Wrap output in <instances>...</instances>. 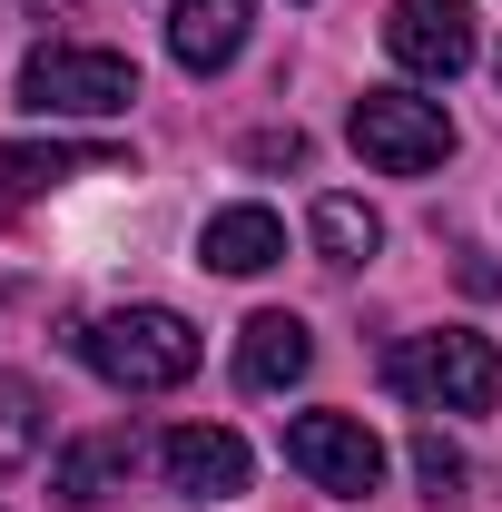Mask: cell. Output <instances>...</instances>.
Returning a JSON list of instances; mask_svg holds the SVG:
<instances>
[{"label": "cell", "mask_w": 502, "mask_h": 512, "mask_svg": "<svg viewBox=\"0 0 502 512\" xmlns=\"http://www.w3.org/2000/svg\"><path fill=\"white\" fill-rule=\"evenodd\" d=\"M197 325L178 306H119V316L79 325V365L99 384H119V394H178L197 375Z\"/></svg>", "instance_id": "obj_1"}, {"label": "cell", "mask_w": 502, "mask_h": 512, "mask_svg": "<svg viewBox=\"0 0 502 512\" xmlns=\"http://www.w3.org/2000/svg\"><path fill=\"white\" fill-rule=\"evenodd\" d=\"M384 375L424 414H483L502 394V355H493V335H473V325H434V335H404L384 355Z\"/></svg>", "instance_id": "obj_2"}, {"label": "cell", "mask_w": 502, "mask_h": 512, "mask_svg": "<svg viewBox=\"0 0 502 512\" xmlns=\"http://www.w3.org/2000/svg\"><path fill=\"white\" fill-rule=\"evenodd\" d=\"M128 99H138V69H128L119 50L40 40V50L20 60V109H40V119H119Z\"/></svg>", "instance_id": "obj_3"}, {"label": "cell", "mask_w": 502, "mask_h": 512, "mask_svg": "<svg viewBox=\"0 0 502 512\" xmlns=\"http://www.w3.org/2000/svg\"><path fill=\"white\" fill-rule=\"evenodd\" d=\"M355 148L375 158L384 178H424L453 158V119H443V99H414V89H365L355 99Z\"/></svg>", "instance_id": "obj_4"}, {"label": "cell", "mask_w": 502, "mask_h": 512, "mask_svg": "<svg viewBox=\"0 0 502 512\" xmlns=\"http://www.w3.org/2000/svg\"><path fill=\"white\" fill-rule=\"evenodd\" d=\"M286 463L306 473L315 493H345V503H365L384 483V434L365 414H296L286 424Z\"/></svg>", "instance_id": "obj_5"}, {"label": "cell", "mask_w": 502, "mask_h": 512, "mask_svg": "<svg viewBox=\"0 0 502 512\" xmlns=\"http://www.w3.org/2000/svg\"><path fill=\"white\" fill-rule=\"evenodd\" d=\"M384 50L414 79H463L473 69V10L463 0H394L384 10Z\"/></svg>", "instance_id": "obj_6"}, {"label": "cell", "mask_w": 502, "mask_h": 512, "mask_svg": "<svg viewBox=\"0 0 502 512\" xmlns=\"http://www.w3.org/2000/svg\"><path fill=\"white\" fill-rule=\"evenodd\" d=\"M158 473H168V493L178 503H237L256 473V453L227 434V424H178V434H158Z\"/></svg>", "instance_id": "obj_7"}, {"label": "cell", "mask_w": 502, "mask_h": 512, "mask_svg": "<svg viewBox=\"0 0 502 512\" xmlns=\"http://www.w3.org/2000/svg\"><path fill=\"white\" fill-rule=\"evenodd\" d=\"M306 365H315L306 316L266 306V316H247V325H237V384H247V394H286V384H306Z\"/></svg>", "instance_id": "obj_8"}, {"label": "cell", "mask_w": 502, "mask_h": 512, "mask_svg": "<svg viewBox=\"0 0 502 512\" xmlns=\"http://www.w3.org/2000/svg\"><path fill=\"white\" fill-rule=\"evenodd\" d=\"M89 168H128V148H89V138H10V148H0V207L60 188V178H89Z\"/></svg>", "instance_id": "obj_9"}, {"label": "cell", "mask_w": 502, "mask_h": 512, "mask_svg": "<svg viewBox=\"0 0 502 512\" xmlns=\"http://www.w3.org/2000/svg\"><path fill=\"white\" fill-rule=\"evenodd\" d=\"M247 20H256V0H178L168 10V60L178 69H227L237 50H247Z\"/></svg>", "instance_id": "obj_10"}, {"label": "cell", "mask_w": 502, "mask_h": 512, "mask_svg": "<svg viewBox=\"0 0 502 512\" xmlns=\"http://www.w3.org/2000/svg\"><path fill=\"white\" fill-rule=\"evenodd\" d=\"M276 256H286V217L276 207H217L197 227V266H217V276H266Z\"/></svg>", "instance_id": "obj_11"}, {"label": "cell", "mask_w": 502, "mask_h": 512, "mask_svg": "<svg viewBox=\"0 0 502 512\" xmlns=\"http://www.w3.org/2000/svg\"><path fill=\"white\" fill-rule=\"evenodd\" d=\"M128 473H138V444L128 434H79V444H60V463H50V493H60L69 512L109 503V493H128Z\"/></svg>", "instance_id": "obj_12"}, {"label": "cell", "mask_w": 502, "mask_h": 512, "mask_svg": "<svg viewBox=\"0 0 502 512\" xmlns=\"http://www.w3.org/2000/svg\"><path fill=\"white\" fill-rule=\"evenodd\" d=\"M306 237H315V256H325V266H365V256L384 247V217L365 207V197L325 188V197L306 207Z\"/></svg>", "instance_id": "obj_13"}, {"label": "cell", "mask_w": 502, "mask_h": 512, "mask_svg": "<svg viewBox=\"0 0 502 512\" xmlns=\"http://www.w3.org/2000/svg\"><path fill=\"white\" fill-rule=\"evenodd\" d=\"M40 444H50V414H40V384L0 365V483H10V473H30V463H40Z\"/></svg>", "instance_id": "obj_14"}, {"label": "cell", "mask_w": 502, "mask_h": 512, "mask_svg": "<svg viewBox=\"0 0 502 512\" xmlns=\"http://www.w3.org/2000/svg\"><path fill=\"white\" fill-rule=\"evenodd\" d=\"M414 473H424V493H443V503H453V493L473 483V463L443 444V434H414Z\"/></svg>", "instance_id": "obj_15"}, {"label": "cell", "mask_w": 502, "mask_h": 512, "mask_svg": "<svg viewBox=\"0 0 502 512\" xmlns=\"http://www.w3.org/2000/svg\"><path fill=\"white\" fill-rule=\"evenodd\" d=\"M247 158H266V168H276V158H286V168H296V158H306V138H296V128H266V138H256Z\"/></svg>", "instance_id": "obj_16"}, {"label": "cell", "mask_w": 502, "mask_h": 512, "mask_svg": "<svg viewBox=\"0 0 502 512\" xmlns=\"http://www.w3.org/2000/svg\"><path fill=\"white\" fill-rule=\"evenodd\" d=\"M40 10H69V0H40Z\"/></svg>", "instance_id": "obj_17"}]
</instances>
